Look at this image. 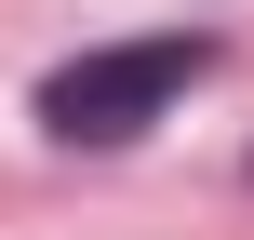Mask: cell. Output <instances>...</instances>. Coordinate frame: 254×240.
Segmentation results:
<instances>
[{"mask_svg": "<svg viewBox=\"0 0 254 240\" xmlns=\"http://www.w3.org/2000/svg\"><path fill=\"white\" fill-rule=\"evenodd\" d=\"M214 27H147V40H94L40 80V134L54 147H134L147 120H174L201 80H214Z\"/></svg>", "mask_w": 254, "mask_h": 240, "instance_id": "cell-1", "label": "cell"}, {"mask_svg": "<svg viewBox=\"0 0 254 240\" xmlns=\"http://www.w3.org/2000/svg\"><path fill=\"white\" fill-rule=\"evenodd\" d=\"M241 187H254V147H241Z\"/></svg>", "mask_w": 254, "mask_h": 240, "instance_id": "cell-2", "label": "cell"}]
</instances>
